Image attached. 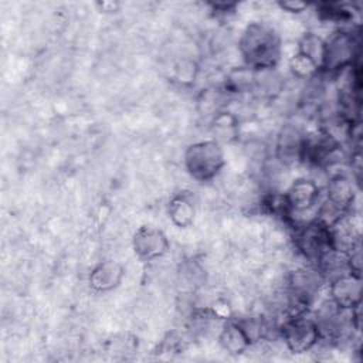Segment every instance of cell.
<instances>
[{
	"instance_id": "6da1fadb",
	"label": "cell",
	"mask_w": 363,
	"mask_h": 363,
	"mask_svg": "<svg viewBox=\"0 0 363 363\" xmlns=\"http://www.w3.org/2000/svg\"><path fill=\"white\" fill-rule=\"evenodd\" d=\"M238 52L244 65L251 69L257 72L271 71L281 61L282 38L274 26L264 21H252L241 31Z\"/></svg>"
},
{
	"instance_id": "7a4b0ae2",
	"label": "cell",
	"mask_w": 363,
	"mask_h": 363,
	"mask_svg": "<svg viewBox=\"0 0 363 363\" xmlns=\"http://www.w3.org/2000/svg\"><path fill=\"white\" fill-rule=\"evenodd\" d=\"M356 190L354 183L345 173H336L329 177L323 190V197L319 204L316 218L332 227L343 217L352 213Z\"/></svg>"
},
{
	"instance_id": "3957f363",
	"label": "cell",
	"mask_w": 363,
	"mask_h": 363,
	"mask_svg": "<svg viewBox=\"0 0 363 363\" xmlns=\"http://www.w3.org/2000/svg\"><path fill=\"white\" fill-rule=\"evenodd\" d=\"M359 34L352 28H339L325 38L320 74L336 75L345 72L359 58Z\"/></svg>"
},
{
	"instance_id": "277c9868",
	"label": "cell",
	"mask_w": 363,
	"mask_h": 363,
	"mask_svg": "<svg viewBox=\"0 0 363 363\" xmlns=\"http://www.w3.org/2000/svg\"><path fill=\"white\" fill-rule=\"evenodd\" d=\"M187 173L197 182L213 180L225 164L224 149L216 139L199 140L187 146L184 156Z\"/></svg>"
},
{
	"instance_id": "5b68a950",
	"label": "cell",
	"mask_w": 363,
	"mask_h": 363,
	"mask_svg": "<svg viewBox=\"0 0 363 363\" xmlns=\"http://www.w3.org/2000/svg\"><path fill=\"white\" fill-rule=\"evenodd\" d=\"M294 228L295 248L306 261H309L311 265H315L322 255L335 248L332 228L316 217L301 223Z\"/></svg>"
},
{
	"instance_id": "8992f818",
	"label": "cell",
	"mask_w": 363,
	"mask_h": 363,
	"mask_svg": "<svg viewBox=\"0 0 363 363\" xmlns=\"http://www.w3.org/2000/svg\"><path fill=\"white\" fill-rule=\"evenodd\" d=\"M278 332L286 349L295 354L306 353L320 342L319 326L309 312L284 318Z\"/></svg>"
},
{
	"instance_id": "52a82bcc",
	"label": "cell",
	"mask_w": 363,
	"mask_h": 363,
	"mask_svg": "<svg viewBox=\"0 0 363 363\" xmlns=\"http://www.w3.org/2000/svg\"><path fill=\"white\" fill-rule=\"evenodd\" d=\"M284 196L292 214L291 225L295 227L299 223L301 216L305 213L312 211L316 216L323 197V190L315 180L299 177L288 186V189L284 191Z\"/></svg>"
},
{
	"instance_id": "ba28073f",
	"label": "cell",
	"mask_w": 363,
	"mask_h": 363,
	"mask_svg": "<svg viewBox=\"0 0 363 363\" xmlns=\"http://www.w3.org/2000/svg\"><path fill=\"white\" fill-rule=\"evenodd\" d=\"M305 133L292 123L284 125L275 140V157L282 166H294L302 163Z\"/></svg>"
},
{
	"instance_id": "9c48e42d",
	"label": "cell",
	"mask_w": 363,
	"mask_h": 363,
	"mask_svg": "<svg viewBox=\"0 0 363 363\" xmlns=\"http://www.w3.org/2000/svg\"><path fill=\"white\" fill-rule=\"evenodd\" d=\"M135 254L143 261H153L162 258L169 250V240L166 234L155 227H139L132 238Z\"/></svg>"
},
{
	"instance_id": "30bf717a",
	"label": "cell",
	"mask_w": 363,
	"mask_h": 363,
	"mask_svg": "<svg viewBox=\"0 0 363 363\" xmlns=\"http://www.w3.org/2000/svg\"><path fill=\"white\" fill-rule=\"evenodd\" d=\"M328 286H329V299L340 309L350 311L362 303L360 302V291H362L360 275L347 272L330 281Z\"/></svg>"
},
{
	"instance_id": "8fae6325",
	"label": "cell",
	"mask_w": 363,
	"mask_h": 363,
	"mask_svg": "<svg viewBox=\"0 0 363 363\" xmlns=\"http://www.w3.org/2000/svg\"><path fill=\"white\" fill-rule=\"evenodd\" d=\"M125 269L122 264L113 259L101 261L96 264L89 274V286L95 292H109L118 288L123 279Z\"/></svg>"
},
{
	"instance_id": "7c38bea8",
	"label": "cell",
	"mask_w": 363,
	"mask_h": 363,
	"mask_svg": "<svg viewBox=\"0 0 363 363\" xmlns=\"http://www.w3.org/2000/svg\"><path fill=\"white\" fill-rule=\"evenodd\" d=\"M220 346L230 354H241L251 345V339L245 333L244 328L234 318H228L223 322L220 333H218Z\"/></svg>"
},
{
	"instance_id": "4fadbf2b",
	"label": "cell",
	"mask_w": 363,
	"mask_h": 363,
	"mask_svg": "<svg viewBox=\"0 0 363 363\" xmlns=\"http://www.w3.org/2000/svg\"><path fill=\"white\" fill-rule=\"evenodd\" d=\"M257 85V71L247 65L234 67L228 71L224 81V91L228 94H242L254 91Z\"/></svg>"
},
{
	"instance_id": "5bb4252c",
	"label": "cell",
	"mask_w": 363,
	"mask_h": 363,
	"mask_svg": "<svg viewBox=\"0 0 363 363\" xmlns=\"http://www.w3.org/2000/svg\"><path fill=\"white\" fill-rule=\"evenodd\" d=\"M167 211L172 223L180 228H186L191 225V223L194 221V216H196L194 203L184 193H179L172 197Z\"/></svg>"
},
{
	"instance_id": "9a60e30c",
	"label": "cell",
	"mask_w": 363,
	"mask_h": 363,
	"mask_svg": "<svg viewBox=\"0 0 363 363\" xmlns=\"http://www.w3.org/2000/svg\"><path fill=\"white\" fill-rule=\"evenodd\" d=\"M296 51L305 57H308L320 72L322 61H323V51H325V38H322L319 34L313 31L305 33L296 45Z\"/></svg>"
},
{
	"instance_id": "2e32d148",
	"label": "cell",
	"mask_w": 363,
	"mask_h": 363,
	"mask_svg": "<svg viewBox=\"0 0 363 363\" xmlns=\"http://www.w3.org/2000/svg\"><path fill=\"white\" fill-rule=\"evenodd\" d=\"M316 13L320 20L329 23H349L353 18L352 9L345 3H319Z\"/></svg>"
},
{
	"instance_id": "e0dca14e",
	"label": "cell",
	"mask_w": 363,
	"mask_h": 363,
	"mask_svg": "<svg viewBox=\"0 0 363 363\" xmlns=\"http://www.w3.org/2000/svg\"><path fill=\"white\" fill-rule=\"evenodd\" d=\"M213 129L217 135V138H214L217 142L231 140L237 135L238 121L231 112L220 111L213 116Z\"/></svg>"
},
{
	"instance_id": "ac0fdd59",
	"label": "cell",
	"mask_w": 363,
	"mask_h": 363,
	"mask_svg": "<svg viewBox=\"0 0 363 363\" xmlns=\"http://www.w3.org/2000/svg\"><path fill=\"white\" fill-rule=\"evenodd\" d=\"M289 69L296 79H306V81L320 74L319 68L308 57L299 54L298 51H295V54L289 60Z\"/></svg>"
},
{
	"instance_id": "d6986e66",
	"label": "cell",
	"mask_w": 363,
	"mask_h": 363,
	"mask_svg": "<svg viewBox=\"0 0 363 363\" xmlns=\"http://www.w3.org/2000/svg\"><path fill=\"white\" fill-rule=\"evenodd\" d=\"M197 72H199L197 65L189 60H183L174 67V78L183 85L194 82Z\"/></svg>"
},
{
	"instance_id": "ffe728a7",
	"label": "cell",
	"mask_w": 363,
	"mask_h": 363,
	"mask_svg": "<svg viewBox=\"0 0 363 363\" xmlns=\"http://www.w3.org/2000/svg\"><path fill=\"white\" fill-rule=\"evenodd\" d=\"M278 6L285 10L286 13H292V14H299L308 10L309 4L305 1H299V0H286V1H279Z\"/></svg>"
},
{
	"instance_id": "44dd1931",
	"label": "cell",
	"mask_w": 363,
	"mask_h": 363,
	"mask_svg": "<svg viewBox=\"0 0 363 363\" xmlns=\"http://www.w3.org/2000/svg\"><path fill=\"white\" fill-rule=\"evenodd\" d=\"M211 10L216 14H230L234 11L237 7V3H225V1H218V3H210Z\"/></svg>"
}]
</instances>
